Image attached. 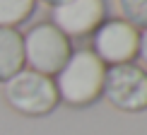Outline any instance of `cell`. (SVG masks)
Returning <instances> with one entry per match:
<instances>
[{
	"mask_svg": "<svg viewBox=\"0 0 147 135\" xmlns=\"http://www.w3.org/2000/svg\"><path fill=\"white\" fill-rule=\"evenodd\" d=\"M135 60H140L138 65H142L147 70V27L140 29V46H138V58Z\"/></svg>",
	"mask_w": 147,
	"mask_h": 135,
	"instance_id": "10",
	"label": "cell"
},
{
	"mask_svg": "<svg viewBox=\"0 0 147 135\" xmlns=\"http://www.w3.org/2000/svg\"><path fill=\"white\" fill-rule=\"evenodd\" d=\"M104 77H106V65L94 56V51L75 48L68 63L53 77V82H56L60 104H68L72 109H84L101 99Z\"/></svg>",
	"mask_w": 147,
	"mask_h": 135,
	"instance_id": "1",
	"label": "cell"
},
{
	"mask_svg": "<svg viewBox=\"0 0 147 135\" xmlns=\"http://www.w3.org/2000/svg\"><path fill=\"white\" fill-rule=\"evenodd\" d=\"M24 39L20 29L0 27V84L24 70Z\"/></svg>",
	"mask_w": 147,
	"mask_h": 135,
	"instance_id": "7",
	"label": "cell"
},
{
	"mask_svg": "<svg viewBox=\"0 0 147 135\" xmlns=\"http://www.w3.org/2000/svg\"><path fill=\"white\" fill-rule=\"evenodd\" d=\"M22 39L27 68L48 77H56L75 51L72 41L51 22H36L22 34Z\"/></svg>",
	"mask_w": 147,
	"mask_h": 135,
	"instance_id": "3",
	"label": "cell"
},
{
	"mask_svg": "<svg viewBox=\"0 0 147 135\" xmlns=\"http://www.w3.org/2000/svg\"><path fill=\"white\" fill-rule=\"evenodd\" d=\"M92 39V51L106 68L135 63L140 46V29L123 17H106Z\"/></svg>",
	"mask_w": 147,
	"mask_h": 135,
	"instance_id": "5",
	"label": "cell"
},
{
	"mask_svg": "<svg viewBox=\"0 0 147 135\" xmlns=\"http://www.w3.org/2000/svg\"><path fill=\"white\" fill-rule=\"evenodd\" d=\"M101 97H106L109 104L123 113L147 111V70L138 63L106 68Z\"/></svg>",
	"mask_w": 147,
	"mask_h": 135,
	"instance_id": "4",
	"label": "cell"
},
{
	"mask_svg": "<svg viewBox=\"0 0 147 135\" xmlns=\"http://www.w3.org/2000/svg\"><path fill=\"white\" fill-rule=\"evenodd\" d=\"M36 3H44V5H48V7H56V5H60L63 0H36Z\"/></svg>",
	"mask_w": 147,
	"mask_h": 135,
	"instance_id": "11",
	"label": "cell"
},
{
	"mask_svg": "<svg viewBox=\"0 0 147 135\" xmlns=\"http://www.w3.org/2000/svg\"><path fill=\"white\" fill-rule=\"evenodd\" d=\"M118 7L123 12V20L130 22L133 27H147V0H118Z\"/></svg>",
	"mask_w": 147,
	"mask_h": 135,
	"instance_id": "9",
	"label": "cell"
},
{
	"mask_svg": "<svg viewBox=\"0 0 147 135\" xmlns=\"http://www.w3.org/2000/svg\"><path fill=\"white\" fill-rule=\"evenodd\" d=\"M106 17V0H63L60 5L51 7V24H56L70 41L92 36Z\"/></svg>",
	"mask_w": 147,
	"mask_h": 135,
	"instance_id": "6",
	"label": "cell"
},
{
	"mask_svg": "<svg viewBox=\"0 0 147 135\" xmlns=\"http://www.w3.org/2000/svg\"><path fill=\"white\" fill-rule=\"evenodd\" d=\"M36 0H0V27L17 29L36 10Z\"/></svg>",
	"mask_w": 147,
	"mask_h": 135,
	"instance_id": "8",
	"label": "cell"
},
{
	"mask_svg": "<svg viewBox=\"0 0 147 135\" xmlns=\"http://www.w3.org/2000/svg\"><path fill=\"white\" fill-rule=\"evenodd\" d=\"M3 97L12 111L27 116V118L48 116L60 104L53 77L29 70V68L20 70L15 77H10L3 84Z\"/></svg>",
	"mask_w": 147,
	"mask_h": 135,
	"instance_id": "2",
	"label": "cell"
}]
</instances>
